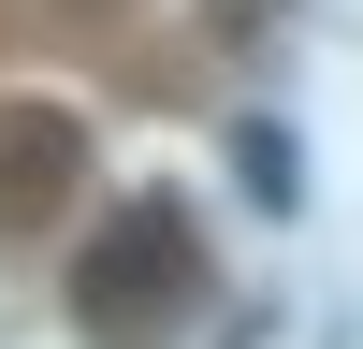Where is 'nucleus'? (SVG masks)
Wrapping results in <instances>:
<instances>
[{
    "instance_id": "7ed1b4c3",
    "label": "nucleus",
    "mask_w": 363,
    "mask_h": 349,
    "mask_svg": "<svg viewBox=\"0 0 363 349\" xmlns=\"http://www.w3.org/2000/svg\"><path fill=\"white\" fill-rule=\"evenodd\" d=\"M233 189L291 218V204H306V131H291V116H233Z\"/></svg>"
},
{
    "instance_id": "f257e3e1",
    "label": "nucleus",
    "mask_w": 363,
    "mask_h": 349,
    "mask_svg": "<svg viewBox=\"0 0 363 349\" xmlns=\"http://www.w3.org/2000/svg\"><path fill=\"white\" fill-rule=\"evenodd\" d=\"M189 306H203L189 204H160V189L102 204V233L73 248V335L87 349H160V335H189Z\"/></svg>"
},
{
    "instance_id": "f03ea898",
    "label": "nucleus",
    "mask_w": 363,
    "mask_h": 349,
    "mask_svg": "<svg viewBox=\"0 0 363 349\" xmlns=\"http://www.w3.org/2000/svg\"><path fill=\"white\" fill-rule=\"evenodd\" d=\"M73 204H87V116L0 102V248H44Z\"/></svg>"
}]
</instances>
